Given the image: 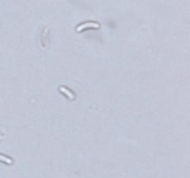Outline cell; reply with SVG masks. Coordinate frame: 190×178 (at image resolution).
I'll return each instance as SVG.
<instances>
[{"instance_id":"1","label":"cell","mask_w":190,"mask_h":178,"mask_svg":"<svg viewBox=\"0 0 190 178\" xmlns=\"http://www.w3.org/2000/svg\"><path fill=\"white\" fill-rule=\"evenodd\" d=\"M99 27V24L96 23V22H88V23H85V24H82L80 26H78L76 28V31L77 32H81L86 28H98Z\"/></svg>"},{"instance_id":"3","label":"cell","mask_w":190,"mask_h":178,"mask_svg":"<svg viewBox=\"0 0 190 178\" xmlns=\"http://www.w3.org/2000/svg\"><path fill=\"white\" fill-rule=\"evenodd\" d=\"M0 161L5 163H8V164H12V163H13L11 159H9V158H8L6 156H3L1 154H0Z\"/></svg>"},{"instance_id":"2","label":"cell","mask_w":190,"mask_h":178,"mask_svg":"<svg viewBox=\"0 0 190 178\" xmlns=\"http://www.w3.org/2000/svg\"><path fill=\"white\" fill-rule=\"evenodd\" d=\"M60 90L62 93H64L65 95H67V97H68L70 99H74V95H73L71 91H69L67 88H65V87L61 86V87L60 88Z\"/></svg>"}]
</instances>
